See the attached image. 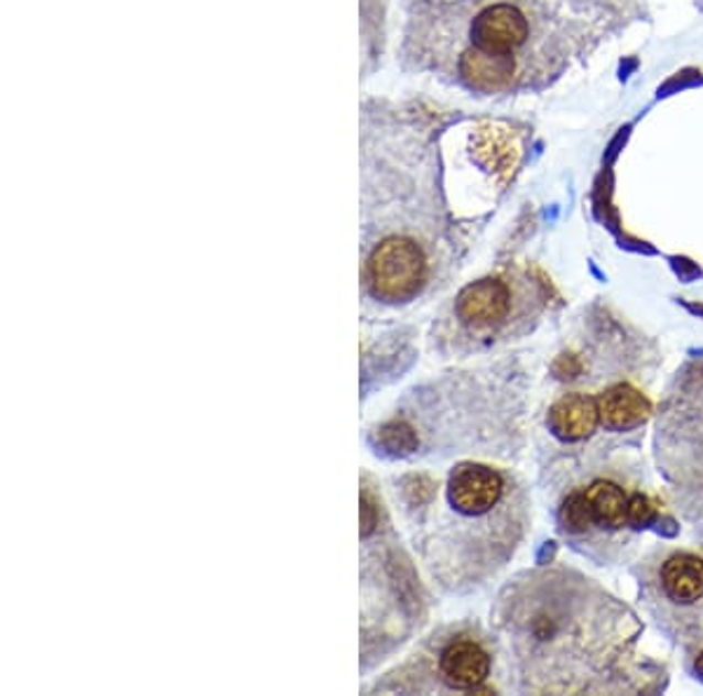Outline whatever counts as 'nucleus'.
<instances>
[{
    "label": "nucleus",
    "mask_w": 703,
    "mask_h": 696,
    "mask_svg": "<svg viewBox=\"0 0 703 696\" xmlns=\"http://www.w3.org/2000/svg\"><path fill=\"white\" fill-rule=\"evenodd\" d=\"M511 373H448L405 394L368 442L390 460L474 455L509 457L523 448L526 394Z\"/></svg>",
    "instance_id": "obj_5"
},
{
    "label": "nucleus",
    "mask_w": 703,
    "mask_h": 696,
    "mask_svg": "<svg viewBox=\"0 0 703 696\" xmlns=\"http://www.w3.org/2000/svg\"><path fill=\"white\" fill-rule=\"evenodd\" d=\"M561 301L551 280L532 265H505L462 286L436 315L430 347L441 359H467L538 331Z\"/></svg>",
    "instance_id": "obj_8"
},
{
    "label": "nucleus",
    "mask_w": 703,
    "mask_h": 696,
    "mask_svg": "<svg viewBox=\"0 0 703 696\" xmlns=\"http://www.w3.org/2000/svg\"><path fill=\"white\" fill-rule=\"evenodd\" d=\"M547 471L563 488L556 530L563 542L596 565L621 563L663 521V509L640 467L617 450L553 460Z\"/></svg>",
    "instance_id": "obj_6"
},
{
    "label": "nucleus",
    "mask_w": 703,
    "mask_h": 696,
    "mask_svg": "<svg viewBox=\"0 0 703 696\" xmlns=\"http://www.w3.org/2000/svg\"><path fill=\"white\" fill-rule=\"evenodd\" d=\"M655 460L666 500L703 544V359L684 363L661 401Z\"/></svg>",
    "instance_id": "obj_9"
},
{
    "label": "nucleus",
    "mask_w": 703,
    "mask_h": 696,
    "mask_svg": "<svg viewBox=\"0 0 703 696\" xmlns=\"http://www.w3.org/2000/svg\"><path fill=\"white\" fill-rule=\"evenodd\" d=\"M647 20L642 0H413L399 64L478 99L540 95Z\"/></svg>",
    "instance_id": "obj_1"
},
{
    "label": "nucleus",
    "mask_w": 703,
    "mask_h": 696,
    "mask_svg": "<svg viewBox=\"0 0 703 696\" xmlns=\"http://www.w3.org/2000/svg\"><path fill=\"white\" fill-rule=\"evenodd\" d=\"M434 111L366 101L361 116V291L380 309L411 307L448 284L459 237L443 186Z\"/></svg>",
    "instance_id": "obj_2"
},
{
    "label": "nucleus",
    "mask_w": 703,
    "mask_h": 696,
    "mask_svg": "<svg viewBox=\"0 0 703 696\" xmlns=\"http://www.w3.org/2000/svg\"><path fill=\"white\" fill-rule=\"evenodd\" d=\"M392 492L422 570L446 596L486 589L530 533L526 481L480 457L405 471L392 479Z\"/></svg>",
    "instance_id": "obj_4"
},
{
    "label": "nucleus",
    "mask_w": 703,
    "mask_h": 696,
    "mask_svg": "<svg viewBox=\"0 0 703 696\" xmlns=\"http://www.w3.org/2000/svg\"><path fill=\"white\" fill-rule=\"evenodd\" d=\"M361 659L371 668L428 624L430 598L368 474L361 476Z\"/></svg>",
    "instance_id": "obj_7"
},
{
    "label": "nucleus",
    "mask_w": 703,
    "mask_h": 696,
    "mask_svg": "<svg viewBox=\"0 0 703 696\" xmlns=\"http://www.w3.org/2000/svg\"><path fill=\"white\" fill-rule=\"evenodd\" d=\"M502 648L478 621H457L436 629L401 666L374 689L418 694L499 692L497 671Z\"/></svg>",
    "instance_id": "obj_10"
},
{
    "label": "nucleus",
    "mask_w": 703,
    "mask_h": 696,
    "mask_svg": "<svg viewBox=\"0 0 703 696\" xmlns=\"http://www.w3.org/2000/svg\"><path fill=\"white\" fill-rule=\"evenodd\" d=\"M642 606L657 627L692 652L703 648V544H661L636 565Z\"/></svg>",
    "instance_id": "obj_11"
},
{
    "label": "nucleus",
    "mask_w": 703,
    "mask_h": 696,
    "mask_svg": "<svg viewBox=\"0 0 703 696\" xmlns=\"http://www.w3.org/2000/svg\"><path fill=\"white\" fill-rule=\"evenodd\" d=\"M509 687L530 694L663 689L666 671L640 656L645 624L624 600L565 565L516 575L490 612Z\"/></svg>",
    "instance_id": "obj_3"
}]
</instances>
